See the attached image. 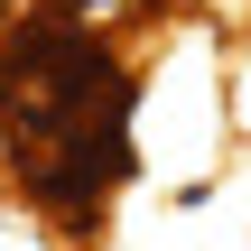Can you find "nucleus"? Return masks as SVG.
Segmentation results:
<instances>
[{"label": "nucleus", "instance_id": "obj_1", "mask_svg": "<svg viewBox=\"0 0 251 251\" xmlns=\"http://www.w3.org/2000/svg\"><path fill=\"white\" fill-rule=\"evenodd\" d=\"M130 121L140 84L93 0H9L0 9V168L19 205L93 242L112 196L130 186Z\"/></svg>", "mask_w": 251, "mask_h": 251}]
</instances>
